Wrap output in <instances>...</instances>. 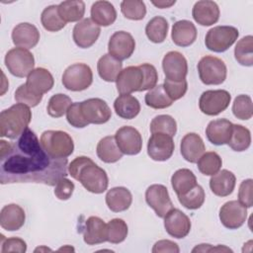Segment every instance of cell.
<instances>
[{"instance_id":"obj_52","label":"cell","mask_w":253,"mask_h":253,"mask_svg":"<svg viewBox=\"0 0 253 253\" xmlns=\"http://www.w3.org/2000/svg\"><path fill=\"white\" fill-rule=\"evenodd\" d=\"M252 190H253L252 179H246L241 182L239 186V191H238V202L246 208H251L253 206Z\"/></svg>"},{"instance_id":"obj_25","label":"cell","mask_w":253,"mask_h":253,"mask_svg":"<svg viewBox=\"0 0 253 253\" xmlns=\"http://www.w3.org/2000/svg\"><path fill=\"white\" fill-rule=\"evenodd\" d=\"M54 84V79L51 73L42 67L35 68L27 77L26 85L33 92L42 95L51 90Z\"/></svg>"},{"instance_id":"obj_22","label":"cell","mask_w":253,"mask_h":253,"mask_svg":"<svg viewBox=\"0 0 253 253\" xmlns=\"http://www.w3.org/2000/svg\"><path fill=\"white\" fill-rule=\"evenodd\" d=\"M233 124L226 119H218L209 123L206 134L210 142L214 145L226 144L232 132Z\"/></svg>"},{"instance_id":"obj_4","label":"cell","mask_w":253,"mask_h":253,"mask_svg":"<svg viewBox=\"0 0 253 253\" xmlns=\"http://www.w3.org/2000/svg\"><path fill=\"white\" fill-rule=\"evenodd\" d=\"M40 141L44 151L53 158H66L74 150L73 139L62 130H45Z\"/></svg>"},{"instance_id":"obj_26","label":"cell","mask_w":253,"mask_h":253,"mask_svg":"<svg viewBox=\"0 0 253 253\" xmlns=\"http://www.w3.org/2000/svg\"><path fill=\"white\" fill-rule=\"evenodd\" d=\"M84 242L88 245L100 244L107 241V224L98 216H90L85 221L83 232Z\"/></svg>"},{"instance_id":"obj_48","label":"cell","mask_w":253,"mask_h":253,"mask_svg":"<svg viewBox=\"0 0 253 253\" xmlns=\"http://www.w3.org/2000/svg\"><path fill=\"white\" fill-rule=\"evenodd\" d=\"M42 99V95L36 94L33 92L29 87L25 84H22L18 87L15 92V100L20 103L24 104L28 107H36L40 104Z\"/></svg>"},{"instance_id":"obj_49","label":"cell","mask_w":253,"mask_h":253,"mask_svg":"<svg viewBox=\"0 0 253 253\" xmlns=\"http://www.w3.org/2000/svg\"><path fill=\"white\" fill-rule=\"evenodd\" d=\"M163 87L167 93V95L173 100H179L180 98H182L188 89V83L187 80H181V81H172L169 79L165 78Z\"/></svg>"},{"instance_id":"obj_40","label":"cell","mask_w":253,"mask_h":253,"mask_svg":"<svg viewBox=\"0 0 253 253\" xmlns=\"http://www.w3.org/2000/svg\"><path fill=\"white\" fill-rule=\"evenodd\" d=\"M234 56L244 66L253 65V37L246 36L239 40L234 48Z\"/></svg>"},{"instance_id":"obj_55","label":"cell","mask_w":253,"mask_h":253,"mask_svg":"<svg viewBox=\"0 0 253 253\" xmlns=\"http://www.w3.org/2000/svg\"><path fill=\"white\" fill-rule=\"evenodd\" d=\"M179 251H180V249H179V246L177 245V243H175L171 240H167V239L157 241L153 245V248H152L153 253H165V252L178 253Z\"/></svg>"},{"instance_id":"obj_16","label":"cell","mask_w":253,"mask_h":253,"mask_svg":"<svg viewBox=\"0 0 253 253\" xmlns=\"http://www.w3.org/2000/svg\"><path fill=\"white\" fill-rule=\"evenodd\" d=\"M162 68L166 79L172 81L184 80L188 73L187 59L179 51H169L163 57Z\"/></svg>"},{"instance_id":"obj_8","label":"cell","mask_w":253,"mask_h":253,"mask_svg":"<svg viewBox=\"0 0 253 253\" xmlns=\"http://www.w3.org/2000/svg\"><path fill=\"white\" fill-rule=\"evenodd\" d=\"M93 82V73L89 65L74 63L68 66L62 75L63 86L70 91H83Z\"/></svg>"},{"instance_id":"obj_27","label":"cell","mask_w":253,"mask_h":253,"mask_svg":"<svg viewBox=\"0 0 253 253\" xmlns=\"http://www.w3.org/2000/svg\"><path fill=\"white\" fill-rule=\"evenodd\" d=\"M235 182V175L231 171L223 169L211 176L210 180V188L215 196L226 197L233 192Z\"/></svg>"},{"instance_id":"obj_47","label":"cell","mask_w":253,"mask_h":253,"mask_svg":"<svg viewBox=\"0 0 253 253\" xmlns=\"http://www.w3.org/2000/svg\"><path fill=\"white\" fill-rule=\"evenodd\" d=\"M232 113L239 120H249L252 117V100L248 95H238L232 104Z\"/></svg>"},{"instance_id":"obj_3","label":"cell","mask_w":253,"mask_h":253,"mask_svg":"<svg viewBox=\"0 0 253 253\" xmlns=\"http://www.w3.org/2000/svg\"><path fill=\"white\" fill-rule=\"evenodd\" d=\"M32 120L30 107L24 104H15L0 114V135L7 138L20 136Z\"/></svg>"},{"instance_id":"obj_39","label":"cell","mask_w":253,"mask_h":253,"mask_svg":"<svg viewBox=\"0 0 253 253\" xmlns=\"http://www.w3.org/2000/svg\"><path fill=\"white\" fill-rule=\"evenodd\" d=\"M42 27L48 32H58L63 29L66 23L61 19L58 13V6L50 5L44 8L41 16Z\"/></svg>"},{"instance_id":"obj_34","label":"cell","mask_w":253,"mask_h":253,"mask_svg":"<svg viewBox=\"0 0 253 253\" xmlns=\"http://www.w3.org/2000/svg\"><path fill=\"white\" fill-rule=\"evenodd\" d=\"M171 185L178 197L187 194L198 184L195 174L190 169L182 168L172 175Z\"/></svg>"},{"instance_id":"obj_23","label":"cell","mask_w":253,"mask_h":253,"mask_svg":"<svg viewBox=\"0 0 253 253\" xmlns=\"http://www.w3.org/2000/svg\"><path fill=\"white\" fill-rule=\"evenodd\" d=\"M180 148L182 156L190 163H197L206 150L202 137L195 132H189L182 138Z\"/></svg>"},{"instance_id":"obj_30","label":"cell","mask_w":253,"mask_h":253,"mask_svg":"<svg viewBox=\"0 0 253 253\" xmlns=\"http://www.w3.org/2000/svg\"><path fill=\"white\" fill-rule=\"evenodd\" d=\"M91 19L98 26L108 27L117 19V11L109 1H96L91 7Z\"/></svg>"},{"instance_id":"obj_18","label":"cell","mask_w":253,"mask_h":253,"mask_svg":"<svg viewBox=\"0 0 253 253\" xmlns=\"http://www.w3.org/2000/svg\"><path fill=\"white\" fill-rule=\"evenodd\" d=\"M117 90L121 95L140 91L143 85V73L139 66H127L123 69L116 80Z\"/></svg>"},{"instance_id":"obj_44","label":"cell","mask_w":253,"mask_h":253,"mask_svg":"<svg viewBox=\"0 0 253 253\" xmlns=\"http://www.w3.org/2000/svg\"><path fill=\"white\" fill-rule=\"evenodd\" d=\"M150 131L151 133H166L173 137L177 131L176 121L169 115L156 116L150 123Z\"/></svg>"},{"instance_id":"obj_50","label":"cell","mask_w":253,"mask_h":253,"mask_svg":"<svg viewBox=\"0 0 253 253\" xmlns=\"http://www.w3.org/2000/svg\"><path fill=\"white\" fill-rule=\"evenodd\" d=\"M143 73V85L140 91L150 90L156 86L158 80V74L156 68L149 63H142L138 65Z\"/></svg>"},{"instance_id":"obj_17","label":"cell","mask_w":253,"mask_h":253,"mask_svg":"<svg viewBox=\"0 0 253 253\" xmlns=\"http://www.w3.org/2000/svg\"><path fill=\"white\" fill-rule=\"evenodd\" d=\"M101 33L100 27L92 19L85 18L79 21L73 28V41L81 48L92 46L98 40Z\"/></svg>"},{"instance_id":"obj_12","label":"cell","mask_w":253,"mask_h":253,"mask_svg":"<svg viewBox=\"0 0 253 253\" xmlns=\"http://www.w3.org/2000/svg\"><path fill=\"white\" fill-rule=\"evenodd\" d=\"M135 41L132 36L125 31L114 33L108 43L109 54L122 61L128 58L134 51Z\"/></svg>"},{"instance_id":"obj_46","label":"cell","mask_w":253,"mask_h":253,"mask_svg":"<svg viewBox=\"0 0 253 253\" xmlns=\"http://www.w3.org/2000/svg\"><path fill=\"white\" fill-rule=\"evenodd\" d=\"M121 11L126 19L133 21L142 20L146 15L145 4L140 0L123 1L121 3Z\"/></svg>"},{"instance_id":"obj_2","label":"cell","mask_w":253,"mask_h":253,"mask_svg":"<svg viewBox=\"0 0 253 253\" xmlns=\"http://www.w3.org/2000/svg\"><path fill=\"white\" fill-rule=\"evenodd\" d=\"M69 175L79 181L82 186L91 193H104L109 185L106 171L99 167L91 158L78 156L68 166Z\"/></svg>"},{"instance_id":"obj_29","label":"cell","mask_w":253,"mask_h":253,"mask_svg":"<svg viewBox=\"0 0 253 253\" xmlns=\"http://www.w3.org/2000/svg\"><path fill=\"white\" fill-rule=\"evenodd\" d=\"M106 204L114 212L126 211L132 202V196L128 189L125 187H115L106 194Z\"/></svg>"},{"instance_id":"obj_11","label":"cell","mask_w":253,"mask_h":253,"mask_svg":"<svg viewBox=\"0 0 253 253\" xmlns=\"http://www.w3.org/2000/svg\"><path fill=\"white\" fill-rule=\"evenodd\" d=\"M145 201L159 217H164L167 212L173 209L168 190L161 184H154L147 188L145 192Z\"/></svg>"},{"instance_id":"obj_33","label":"cell","mask_w":253,"mask_h":253,"mask_svg":"<svg viewBox=\"0 0 253 253\" xmlns=\"http://www.w3.org/2000/svg\"><path fill=\"white\" fill-rule=\"evenodd\" d=\"M123 63L122 61L118 60L111 54H104L97 63V70L99 76L107 81V82H114L117 80L118 75L122 71Z\"/></svg>"},{"instance_id":"obj_9","label":"cell","mask_w":253,"mask_h":253,"mask_svg":"<svg viewBox=\"0 0 253 253\" xmlns=\"http://www.w3.org/2000/svg\"><path fill=\"white\" fill-rule=\"evenodd\" d=\"M230 100L231 96L226 90H208L201 95L199 107L202 113L216 116L228 107Z\"/></svg>"},{"instance_id":"obj_42","label":"cell","mask_w":253,"mask_h":253,"mask_svg":"<svg viewBox=\"0 0 253 253\" xmlns=\"http://www.w3.org/2000/svg\"><path fill=\"white\" fill-rule=\"evenodd\" d=\"M72 101L71 98L65 94H55L50 97L46 111L47 114L52 118H60L62 117L71 106Z\"/></svg>"},{"instance_id":"obj_35","label":"cell","mask_w":253,"mask_h":253,"mask_svg":"<svg viewBox=\"0 0 253 253\" xmlns=\"http://www.w3.org/2000/svg\"><path fill=\"white\" fill-rule=\"evenodd\" d=\"M57 6L58 13L65 23L77 22L83 18L85 13V3L81 0L63 1Z\"/></svg>"},{"instance_id":"obj_7","label":"cell","mask_w":253,"mask_h":253,"mask_svg":"<svg viewBox=\"0 0 253 253\" xmlns=\"http://www.w3.org/2000/svg\"><path fill=\"white\" fill-rule=\"evenodd\" d=\"M5 65L8 71L16 77H26L35 66L34 55L25 48L15 47L10 49L5 55Z\"/></svg>"},{"instance_id":"obj_15","label":"cell","mask_w":253,"mask_h":253,"mask_svg":"<svg viewBox=\"0 0 253 253\" xmlns=\"http://www.w3.org/2000/svg\"><path fill=\"white\" fill-rule=\"evenodd\" d=\"M247 217V208L238 201H229L221 206L219 219L229 229H237L242 226Z\"/></svg>"},{"instance_id":"obj_38","label":"cell","mask_w":253,"mask_h":253,"mask_svg":"<svg viewBox=\"0 0 253 253\" xmlns=\"http://www.w3.org/2000/svg\"><path fill=\"white\" fill-rule=\"evenodd\" d=\"M145 104L152 109H165L173 104V100L167 95L163 84H159L150 89L144 97Z\"/></svg>"},{"instance_id":"obj_19","label":"cell","mask_w":253,"mask_h":253,"mask_svg":"<svg viewBox=\"0 0 253 253\" xmlns=\"http://www.w3.org/2000/svg\"><path fill=\"white\" fill-rule=\"evenodd\" d=\"M164 227L172 237L184 238L191 230V220L180 210L172 209L164 216Z\"/></svg>"},{"instance_id":"obj_28","label":"cell","mask_w":253,"mask_h":253,"mask_svg":"<svg viewBox=\"0 0 253 253\" xmlns=\"http://www.w3.org/2000/svg\"><path fill=\"white\" fill-rule=\"evenodd\" d=\"M171 37L176 45L182 47L189 46L197 39V29L192 22L181 20L173 25Z\"/></svg>"},{"instance_id":"obj_54","label":"cell","mask_w":253,"mask_h":253,"mask_svg":"<svg viewBox=\"0 0 253 253\" xmlns=\"http://www.w3.org/2000/svg\"><path fill=\"white\" fill-rule=\"evenodd\" d=\"M74 188H75V186H74L73 182H71L66 177H63L55 185L54 195L59 200H62V201L68 200L72 196Z\"/></svg>"},{"instance_id":"obj_53","label":"cell","mask_w":253,"mask_h":253,"mask_svg":"<svg viewBox=\"0 0 253 253\" xmlns=\"http://www.w3.org/2000/svg\"><path fill=\"white\" fill-rule=\"evenodd\" d=\"M1 245H2L1 253H7V252L24 253L27 250L26 242L19 237H11V238L5 239L4 236L2 235Z\"/></svg>"},{"instance_id":"obj_14","label":"cell","mask_w":253,"mask_h":253,"mask_svg":"<svg viewBox=\"0 0 253 253\" xmlns=\"http://www.w3.org/2000/svg\"><path fill=\"white\" fill-rule=\"evenodd\" d=\"M117 144L123 154L135 155L141 151L142 137L139 131L128 126L120 127L115 134Z\"/></svg>"},{"instance_id":"obj_36","label":"cell","mask_w":253,"mask_h":253,"mask_svg":"<svg viewBox=\"0 0 253 253\" xmlns=\"http://www.w3.org/2000/svg\"><path fill=\"white\" fill-rule=\"evenodd\" d=\"M168 22L165 18L156 16L152 18L145 27V34L147 38L155 43L163 42L168 33Z\"/></svg>"},{"instance_id":"obj_37","label":"cell","mask_w":253,"mask_h":253,"mask_svg":"<svg viewBox=\"0 0 253 253\" xmlns=\"http://www.w3.org/2000/svg\"><path fill=\"white\" fill-rule=\"evenodd\" d=\"M227 144L234 151L240 152L248 149L251 144L250 130L241 125H233L232 132Z\"/></svg>"},{"instance_id":"obj_45","label":"cell","mask_w":253,"mask_h":253,"mask_svg":"<svg viewBox=\"0 0 253 253\" xmlns=\"http://www.w3.org/2000/svg\"><path fill=\"white\" fill-rule=\"evenodd\" d=\"M205 191L200 185H196L191 191L187 194L178 196L180 204L188 210H197L200 209L205 202Z\"/></svg>"},{"instance_id":"obj_5","label":"cell","mask_w":253,"mask_h":253,"mask_svg":"<svg viewBox=\"0 0 253 253\" xmlns=\"http://www.w3.org/2000/svg\"><path fill=\"white\" fill-rule=\"evenodd\" d=\"M201 81L206 85H219L226 79V65L218 57L206 55L198 63Z\"/></svg>"},{"instance_id":"obj_56","label":"cell","mask_w":253,"mask_h":253,"mask_svg":"<svg viewBox=\"0 0 253 253\" xmlns=\"http://www.w3.org/2000/svg\"><path fill=\"white\" fill-rule=\"evenodd\" d=\"M152 4L155 5L156 7L160 8V9H163V8H169V7H171L172 5L175 4V1H170V2H168V1H158V2L153 1Z\"/></svg>"},{"instance_id":"obj_20","label":"cell","mask_w":253,"mask_h":253,"mask_svg":"<svg viewBox=\"0 0 253 253\" xmlns=\"http://www.w3.org/2000/svg\"><path fill=\"white\" fill-rule=\"evenodd\" d=\"M12 41L16 46L30 49L38 44L40 32L36 26L30 23H21L13 29Z\"/></svg>"},{"instance_id":"obj_32","label":"cell","mask_w":253,"mask_h":253,"mask_svg":"<svg viewBox=\"0 0 253 253\" xmlns=\"http://www.w3.org/2000/svg\"><path fill=\"white\" fill-rule=\"evenodd\" d=\"M97 155L105 163H115L123 157V152L119 148L115 136L103 137L97 144Z\"/></svg>"},{"instance_id":"obj_31","label":"cell","mask_w":253,"mask_h":253,"mask_svg":"<svg viewBox=\"0 0 253 253\" xmlns=\"http://www.w3.org/2000/svg\"><path fill=\"white\" fill-rule=\"evenodd\" d=\"M114 109L120 118L125 120H131L139 114L140 104L135 97L129 94H125L119 96L115 100Z\"/></svg>"},{"instance_id":"obj_1","label":"cell","mask_w":253,"mask_h":253,"mask_svg":"<svg viewBox=\"0 0 253 253\" xmlns=\"http://www.w3.org/2000/svg\"><path fill=\"white\" fill-rule=\"evenodd\" d=\"M0 161L1 184L42 183L55 186L67 175V158L48 155L29 127L16 142L0 141Z\"/></svg>"},{"instance_id":"obj_43","label":"cell","mask_w":253,"mask_h":253,"mask_svg":"<svg viewBox=\"0 0 253 253\" xmlns=\"http://www.w3.org/2000/svg\"><path fill=\"white\" fill-rule=\"evenodd\" d=\"M127 225L122 218H113L107 223V241L113 244L123 242L127 235Z\"/></svg>"},{"instance_id":"obj_21","label":"cell","mask_w":253,"mask_h":253,"mask_svg":"<svg viewBox=\"0 0 253 253\" xmlns=\"http://www.w3.org/2000/svg\"><path fill=\"white\" fill-rule=\"evenodd\" d=\"M192 15L198 24L202 26H211L219 19V8L214 1H198L193 7Z\"/></svg>"},{"instance_id":"obj_41","label":"cell","mask_w":253,"mask_h":253,"mask_svg":"<svg viewBox=\"0 0 253 253\" xmlns=\"http://www.w3.org/2000/svg\"><path fill=\"white\" fill-rule=\"evenodd\" d=\"M221 165L222 160L214 151L204 153L198 160L199 171L206 176H212L217 173L221 168Z\"/></svg>"},{"instance_id":"obj_51","label":"cell","mask_w":253,"mask_h":253,"mask_svg":"<svg viewBox=\"0 0 253 253\" xmlns=\"http://www.w3.org/2000/svg\"><path fill=\"white\" fill-rule=\"evenodd\" d=\"M66 119L67 122L74 127L82 128L88 126V123L83 118L79 102L71 104L66 112Z\"/></svg>"},{"instance_id":"obj_24","label":"cell","mask_w":253,"mask_h":253,"mask_svg":"<svg viewBox=\"0 0 253 253\" xmlns=\"http://www.w3.org/2000/svg\"><path fill=\"white\" fill-rule=\"evenodd\" d=\"M25 219L24 210L16 204L6 205L1 210L0 225L8 231L19 230L24 225Z\"/></svg>"},{"instance_id":"obj_10","label":"cell","mask_w":253,"mask_h":253,"mask_svg":"<svg viewBox=\"0 0 253 253\" xmlns=\"http://www.w3.org/2000/svg\"><path fill=\"white\" fill-rule=\"evenodd\" d=\"M80 109L84 120L89 124L102 125L112 117V111L108 104L100 98H90L80 102Z\"/></svg>"},{"instance_id":"obj_6","label":"cell","mask_w":253,"mask_h":253,"mask_svg":"<svg viewBox=\"0 0 253 253\" xmlns=\"http://www.w3.org/2000/svg\"><path fill=\"white\" fill-rule=\"evenodd\" d=\"M238 36V30L232 26H216L208 31L205 44L211 51L223 52L235 42Z\"/></svg>"},{"instance_id":"obj_13","label":"cell","mask_w":253,"mask_h":253,"mask_svg":"<svg viewBox=\"0 0 253 253\" xmlns=\"http://www.w3.org/2000/svg\"><path fill=\"white\" fill-rule=\"evenodd\" d=\"M174 147L172 136L162 132L152 133L147 143V154L152 160L166 161L172 156Z\"/></svg>"}]
</instances>
